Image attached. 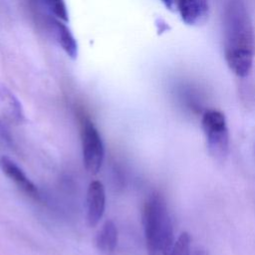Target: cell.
Wrapping results in <instances>:
<instances>
[{"label": "cell", "mask_w": 255, "mask_h": 255, "mask_svg": "<svg viewBox=\"0 0 255 255\" xmlns=\"http://www.w3.org/2000/svg\"><path fill=\"white\" fill-rule=\"evenodd\" d=\"M223 50L230 70L246 77L253 65L255 34L243 0H226L223 11Z\"/></svg>", "instance_id": "cell-1"}, {"label": "cell", "mask_w": 255, "mask_h": 255, "mask_svg": "<svg viewBox=\"0 0 255 255\" xmlns=\"http://www.w3.org/2000/svg\"><path fill=\"white\" fill-rule=\"evenodd\" d=\"M142 226L147 255H170L174 240L168 208L163 196L152 192L142 209Z\"/></svg>", "instance_id": "cell-2"}, {"label": "cell", "mask_w": 255, "mask_h": 255, "mask_svg": "<svg viewBox=\"0 0 255 255\" xmlns=\"http://www.w3.org/2000/svg\"><path fill=\"white\" fill-rule=\"evenodd\" d=\"M201 127L209 153L216 159H224L229 150V132L224 114L217 110L205 111Z\"/></svg>", "instance_id": "cell-3"}, {"label": "cell", "mask_w": 255, "mask_h": 255, "mask_svg": "<svg viewBox=\"0 0 255 255\" xmlns=\"http://www.w3.org/2000/svg\"><path fill=\"white\" fill-rule=\"evenodd\" d=\"M80 128L84 166L90 174H97L105 156L102 136L94 123L84 115L80 117Z\"/></svg>", "instance_id": "cell-4"}, {"label": "cell", "mask_w": 255, "mask_h": 255, "mask_svg": "<svg viewBox=\"0 0 255 255\" xmlns=\"http://www.w3.org/2000/svg\"><path fill=\"white\" fill-rule=\"evenodd\" d=\"M0 166L3 173L27 196L33 199L40 198V192L34 182L26 175L21 167L8 156L0 157Z\"/></svg>", "instance_id": "cell-5"}, {"label": "cell", "mask_w": 255, "mask_h": 255, "mask_svg": "<svg viewBox=\"0 0 255 255\" xmlns=\"http://www.w3.org/2000/svg\"><path fill=\"white\" fill-rule=\"evenodd\" d=\"M86 202L88 224L95 227L102 219L106 207V192L101 181L94 180L89 184Z\"/></svg>", "instance_id": "cell-6"}, {"label": "cell", "mask_w": 255, "mask_h": 255, "mask_svg": "<svg viewBox=\"0 0 255 255\" xmlns=\"http://www.w3.org/2000/svg\"><path fill=\"white\" fill-rule=\"evenodd\" d=\"M175 10L179 12L182 21L191 26L205 22L208 17V0H174Z\"/></svg>", "instance_id": "cell-7"}, {"label": "cell", "mask_w": 255, "mask_h": 255, "mask_svg": "<svg viewBox=\"0 0 255 255\" xmlns=\"http://www.w3.org/2000/svg\"><path fill=\"white\" fill-rule=\"evenodd\" d=\"M47 22L49 24L50 30L55 40L57 41L59 46L62 48V50L71 59H76L79 53L78 43L72 31L67 26V23L51 17L48 18Z\"/></svg>", "instance_id": "cell-8"}, {"label": "cell", "mask_w": 255, "mask_h": 255, "mask_svg": "<svg viewBox=\"0 0 255 255\" xmlns=\"http://www.w3.org/2000/svg\"><path fill=\"white\" fill-rule=\"evenodd\" d=\"M0 107L5 117L11 123L19 125L25 122V114L21 102L13 92L3 84H0Z\"/></svg>", "instance_id": "cell-9"}, {"label": "cell", "mask_w": 255, "mask_h": 255, "mask_svg": "<svg viewBox=\"0 0 255 255\" xmlns=\"http://www.w3.org/2000/svg\"><path fill=\"white\" fill-rule=\"evenodd\" d=\"M118 237L119 234L116 224L112 220H107L96 236V246L98 250L105 255L113 254L117 248Z\"/></svg>", "instance_id": "cell-10"}, {"label": "cell", "mask_w": 255, "mask_h": 255, "mask_svg": "<svg viewBox=\"0 0 255 255\" xmlns=\"http://www.w3.org/2000/svg\"><path fill=\"white\" fill-rule=\"evenodd\" d=\"M49 17L68 23L69 13L65 0H35Z\"/></svg>", "instance_id": "cell-11"}, {"label": "cell", "mask_w": 255, "mask_h": 255, "mask_svg": "<svg viewBox=\"0 0 255 255\" xmlns=\"http://www.w3.org/2000/svg\"><path fill=\"white\" fill-rule=\"evenodd\" d=\"M170 255H190V236L187 232L179 235L174 242Z\"/></svg>", "instance_id": "cell-12"}, {"label": "cell", "mask_w": 255, "mask_h": 255, "mask_svg": "<svg viewBox=\"0 0 255 255\" xmlns=\"http://www.w3.org/2000/svg\"><path fill=\"white\" fill-rule=\"evenodd\" d=\"M0 144L12 148L14 146V141L13 137L8 129V127L5 125V123L0 119Z\"/></svg>", "instance_id": "cell-13"}, {"label": "cell", "mask_w": 255, "mask_h": 255, "mask_svg": "<svg viewBox=\"0 0 255 255\" xmlns=\"http://www.w3.org/2000/svg\"><path fill=\"white\" fill-rule=\"evenodd\" d=\"M163 4L169 9V10H175V2L174 0H161Z\"/></svg>", "instance_id": "cell-14"}, {"label": "cell", "mask_w": 255, "mask_h": 255, "mask_svg": "<svg viewBox=\"0 0 255 255\" xmlns=\"http://www.w3.org/2000/svg\"><path fill=\"white\" fill-rule=\"evenodd\" d=\"M195 255H207V254L204 251H202V250H196Z\"/></svg>", "instance_id": "cell-15"}]
</instances>
